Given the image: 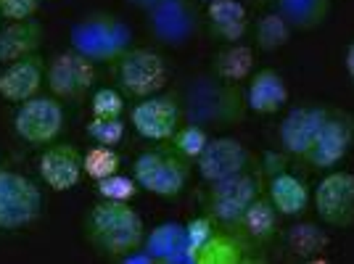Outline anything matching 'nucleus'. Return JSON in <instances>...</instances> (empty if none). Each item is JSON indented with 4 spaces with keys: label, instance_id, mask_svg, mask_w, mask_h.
Returning a JSON list of instances; mask_svg holds the SVG:
<instances>
[{
    "label": "nucleus",
    "instance_id": "423d86ee",
    "mask_svg": "<svg viewBox=\"0 0 354 264\" xmlns=\"http://www.w3.org/2000/svg\"><path fill=\"white\" fill-rule=\"evenodd\" d=\"M114 72H117V82L124 95L130 98H148L162 93L167 79H169V69L162 53L151 50V48H127L117 61H114Z\"/></svg>",
    "mask_w": 354,
    "mask_h": 264
},
{
    "label": "nucleus",
    "instance_id": "a878e982",
    "mask_svg": "<svg viewBox=\"0 0 354 264\" xmlns=\"http://www.w3.org/2000/svg\"><path fill=\"white\" fill-rule=\"evenodd\" d=\"M254 72V50L243 43H227V48L212 56V74L225 82L241 85Z\"/></svg>",
    "mask_w": 354,
    "mask_h": 264
},
{
    "label": "nucleus",
    "instance_id": "6e6552de",
    "mask_svg": "<svg viewBox=\"0 0 354 264\" xmlns=\"http://www.w3.org/2000/svg\"><path fill=\"white\" fill-rule=\"evenodd\" d=\"M148 32L167 48H183L198 32V8L193 0H159L146 8Z\"/></svg>",
    "mask_w": 354,
    "mask_h": 264
},
{
    "label": "nucleus",
    "instance_id": "c756f323",
    "mask_svg": "<svg viewBox=\"0 0 354 264\" xmlns=\"http://www.w3.org/2000/svg\"><path fill=\"white\" fill-rule=\"evenodd\" d=\"M207 143H209V132L204 127H198V124H191V122H185L183 127H177V132L172 135V146L180 153H185L188 159H193V162L204 151Z\"/></svg>",
    "mask_w": 354,
    "mask_h": 264
},
{
    "label": "nucleus",
    "instance_id": "9d476101",
    "mask_svg": "<svg viewBox=\"0 0 354 264\" xmlns=\"http://www.w3.org/2000/svg\"><path fill=\"white\" fill-rule=\"evenodd\" d=\"M130 122H133L135 132L146 140H153V143L172 140V135L183 122L180 95L177 93H156V95L140 98V103H135Z\"/></svg>",
    "mask_w": 354,
    "mask_h": 264
},
{
    "label": "nucleus",
    "instance_id": "412c9836",
    "mask_svg": "<svg viewBox=\"0 0 354 264\" xmlns=\"http://www.w3.org/2000/svg\"><path fill=\"white\" fill-rule=\"evenodd\" d=\"M43 45V24L32 19L21 21H8L6 27H0V61L11 64L16 59H24L37 53Z\"/></svg>",
    "mask_w": 354,
    "mask_h": 264
},
{
    "label": "nucleus",
    "instance_id": "f257e3e1",
    "mask_svg": "<svg viewBox=\"0 0 354 264\" xmlns=\"http://www.w3.org/2000/svg\"><path fill=\"white\" fill-rule=\"evenodd\" d=\"M183 119L198 124L204 130H230L238 127L246 114L249 103L246 93L236 82H225L214 74H198L180 93Z\"/></svg>",
    "mask_w": 354,
    "mask_h": 264
},
{
    "label": "nucleus",
    "instance_id": "e433bc0d",
    "mask_svg": "<svg viewBox=\"0 0 354 264\" xmlns=\"http://www.w3.org/2000/svg\"><path fill=\"white\" fill-rule=\"evenodd\" d=\"M130 6H138V8H151V6H156L159 0H127Z\"/></svg>",
    "mask_w": 354,
    "mask_h": 264
},
{
    "label": "nucleus",
    "instance_id": "473e14b6",
    "mask_svg": "<svg viewBox=\"0 0 354 264\" xmlns=\"http://www.w3.org/2000/svg\"><path fill=\"white\" fill-rule=\"evenodd\" d=\"M90 109H93V117L117 119V117H122V111H124V98H122L119 90L101 88V90H95Z\"/></svg>",
    "mask_w": 354,
    "mask_h": 264
},
{
    "label": "nucleus",
    "instance_id": "9b49d317",
    "mask_svg": "<svg viewBox=\"0 0 354 264\" xmlns=\"http://www.w3.org/2000/svg\"><path fill=\"white\" fill-rule=\"evenodd\" d=\"M315 211L328 227L354 225V175L341 169H328L315 188Z\"/></svg>",
    "mask_w": 354,
    "mask_h": 264
},
{
    "label": "nucleus",
    "instance_id": "39448f33",
    "mask_svg": "<svg viewBox=\"0 0 354 264\" xmlns=\"http://www.w3.org/2000/svg\"><path fill=\"white\" fill-rule=\"evenodd\" d=\"M43 214V191L14 169H0V233L30 227Z\"/></svg>",
    "mask_w": 354,
    "mask_h": 264
},
{
    "label": "nucleus",
    "instance_id": "f8f14e48",
    "mask_svg": "<svg viewBox=\"0 0 354 264\" xmlns=\"http://www.w3.org/2000/svg\"><path fill=\"white\" fill-rule=\"evenodd\" d=\"M93 82H95V64L82 53H77L74 48L56 53L45 69V85L59 101L82 98L93 88Z\"/></svg>",
    "mask_w": 354,
    "mask_h": 264
},
{
    "label": "nucleus",
    "instance_id": "393cba45",
    "mask_svg": "<svg viewBox=\"0 0 354 264\" xmlns=\"http://www.w3.org/2000/svg\"><path fill=\"white\" fill-rule=\"evenodd\" d=\"M275 11L288 21L291 30L310 32L330 19L333 0H275Z\"/></svg>",
    "mask_w": 354,
    "mask_h": 264
},
{
    "label": "nucleus",
    "instance_id": "4c0bfd02",
    "mask_svg": "<svg viewBox=\"0 0 354 264\" xmlns=\"http://www.w3.org/2000/svg\"><path fill=\"white\" fill-rule=\"evenodd\" d=\"M251 3H257V6H262V3H267V0H251Z\"/></svg>",
    "mask_w": 354,
    "mask_h": 264
},
{
    "label": "nucleus",
    "instance_id": "cd10ccee",
    "mask_svg": "<svg viewBox=\"0 0 354 264\" xmlns=\"http://www.w3.org/2000/svg\"><path fill=\"white\" fill-rule=\"evenodd\" d=\"M291 32L294 30L288 27V21H286L278 11L265 14L259 21H257V27H254L257 48H259V50H265V53H272V50H278V48H283V45H288Z\"/></svg>",
    "mask_w": 354,
    "mask_h": 264
},
{
    "label": "nucleus",
    "instance_id": "5701e85b",
    "mask_svg": "<svg viewBox=\"0 0 354 264\" xmlns=\"http://www.w3.org/2000/svg\"><path fill=\"white\" fill-rule=\"evenodd\" d=\"M207 21L214 37L225 43H241L249 32V14L241 0H212L207 3Z\"/></svg>",
    "mask_w": 354,
    "mask_h": 264
},
{
    "label": "nucleus",
    "instance_id": "72a5a7b5",
    "mask_svg": "<svg viewBox=\"0 0 354 264\" xmlns=\"http://www.w3.org/2000/svg\"><path fill=\"white\" fill-rule=\"evenodd\" d=\"M217 227H220V225L212 220L209 214H204V217H196V220L188 222V225H185V233H188V246H191V254H196V251L201 249L209 238L214 235V230H217ZM193 264H196V262H193Z\"/></svg>",
    "mask_w": 354,
    "mask_h": 264
},
{
    "label": "nucleus",
    "instance_id": "ea45409f",
    "mask_svg": "<svg viewBox=\"0 0 354 264\" xmlns=\"http://www.w3.org/2000/svg\"><path fill=\"white\" fill-rule=\"evenodd\" d=\"M0 19H3V16H0Z\"/></svg>",
    "mask_w": 354,
    "mask_h": 264
},
{
    "label": "nucleus",
    "instance_id": "0eeeda50",
    "mask_svg": "<svg viewBox=\"0 0 354 264\" xmlns=\"http://www.w3.org/2000/svg\"><path fill=\"white\" fill-rule=\"evenodd\" d=\"M209 185L212 188H209V196H207V214L220 227L238 233L241 214L262 193V180H259V175L254 169H249V172L225 177V180L209 182Z\"/></svg>",
    "mask_w": 354,
    "mask_h": 264
},
{
    "label": "nucleus",
    "instance_id": "2f4dec72",
    "mask_svg": "<svg viewBox=\"0 0 354 264\" xmlns=\"http://www.w3.org/2000/svg\"><path fill=\"white\" fill-rule=\"evenodd\" d=\"M95 185H98V196L101 198H111V201H133V196L138 193L135 177H124L119 175V172L98 180Z\"/></svg>",
    "mask_w": 354,
    "mask_h": 264
},
{
    "label": "nucleus",
    "instance_id": "4be33fe9",
    "mask_svg": "<svg viewBox=\"0 0 354 264\" xmlns=\"http://www.w3.org/2000/svg\"><path fill=\"white\" fill-rule=\"evenodd\" d=\"M278 209L272 206V201L267 196H257L246 211L241 214V222H238V235H243L251 246H267L275 235H278Z\"/></svg>",
    "mask_w": 354,
    "mask_h": 264
},
{
    "label": "nucleus",
    "instance_id": "aec40b11",
    "mask_svg": "<svg viewBox=\"0 0 354 264\" xmlns=\"http://www.w3.org/2000/svg\"><path fill=\"white\" fill-rule=\"evenodd\" d=\"M251 251H257V246H251L243 235L217 227L214 235L209 238L201 249L193 254L196 264H241L249 262Z\"/></svg>",
    "mask_w": 354,
    "mask_h": 264
},
{
    "label": "nucleus",
    "instance_id": "20e7f679",
    "mask_svg": "<svg viewBox=\"0 0 354 264\" xmlns=\"http://www.w3.org/2000/svg\"><path fill=\"white\" fill-rule=\"evenodd\" d=\"M69 43L93 64H114L130 48L133 32L119 16L95 11L74 24L69 32Z\"/></svg>",
    "mask_w": 354,
    "mask_h": 264
},
{
    "label": "nucleus",
    "instance_id": "6ab92c4d",
    "mask_svg": "<svg viewBox=\"0 0 354 264\" xmlns=\"http://www.w3.org/2000/svg\"><path fill=\"white\" fill-rule=\"evenodd\" d=\"M246 103L254 114H278L288 103V85L281 72L275 69H259L251 74L246 88Z\"/></svg>",
    "mask_w": 354,
    "mask_h": 264
},
{
    "label": "nucleus",
    "instance_id": "2eb2a0df",
    "mask_svg": "<svg viewBox=\"0 0 354 264\" xmlns=\"http://www.w3.org/2000/svg\"><path fill=\"white\" fill-rule=\"evenodd\" d=\"M330 109L325 106H296L283 117L281 127H278V138H281L283 151H288L291 156H304L312 140L317 138V132L323 130V124L330 119Z\"/></svg>",
    "mask_w": 354,
    "mask_h": 264
},
{
    "label": "nucleus",
    "instance_id": "7ed1b4c3",
    "mask_svg": "<svg viewBox=\"0 0 354 264\" xmlns=\"http://www.w3.org/2000/svg\"><path fill=\"white\" fill-rule=\"evenodd\" d=\"M191 169L193 159L169 143L143 151L133 164V177L140 191L153 193L159 198H177L191 180Z\"/></svg>",
    "mask_w": 354,
    "mask_h": 264
},
{
    "label": "nucleus",
    "instance_id": "4468645a",
    "mask_svg": "<svg viewBox=\"0 0 354 264\" xmlns=\"http://www.w3.org/2000/svg\"><path fill=\"white\" fill-rule=\"evenodd\" d=\"M354 140V122L349 117H344L339 111H333L330 119L323 124V130L317 132V138L312 140V146L307 148V153L301 156V162H307L312 169H333L344 162V156L349 153Z\"/></svg>",
    "mask_w": 354,
    "mask_h": 264
},
{
    "label": "nucleus",
    "instance_id": "7c9ffc66",
    "mask_svg": "<svg viewBox=\"0 0 354 264\" xmlns=\"http://www.w3.org/2000/svg\"><path fill=\"white\" fill-rule=\"evenodd\" d=\"M85 132H88V138H93V143L114 148L119 140L124 138V122H122V117H117V119L93 117L88 122Z\"/></svg>",
    "mask_w": 354,
    "mask_h": 264
},
{
    "label": "nucleus",
    "instance_id": "ddd939ff",
    "mask_svg": "<svg viewBox=\"0 0 354 264\" xmlns=\"http://www.w3.org/2000/svg\"><path fill=\"white\" fill-rule=\"evenodd\" d=\"M196 167H198V175L207 182H217L225 177L257 169L254 153L236 138H209L204 151L196 156Z\"/></svg>",
    "mask_w": 354,
    "mask_h": 264
},
{
    "label": "nucleus",
    "instance_id": "a211bd4d",
    "mask_svg": "<svg viewBox=\"0 0 354 264\" xmlns=\"http://www.w3.org/2000/svg\"><path fill=\"white\" fill-rule=\"evenodd\" d=\"M140 249L148 251L153 262L193 264L188 233H185V225H180V222H162L153 230H148Z\"/></svg>",
    "mask_w": 354,
    "mask_h": 264
},
{
    "label": "nucleus",
    "instance_id": "f704fd0d",
    "mask_svg": "<svg viewBox=\"0 0 354 264\" xmlns=\"http://www.w3.org/2000/svg\"><path fill=\"white\" fill-rule=\"evenodd\" d=\"M40 8V0H0V16L8 21L32 19Z\"/></svg>",
    "mask_w": 354,
    "mask_h": 264
},
{
    "label": "nucleus",
    "instance_id": "bb28decb",
    "mask_svg": "<svg viewBox=\"0 0 354 264\" xmlns=\"http://www.w3.org/2000/svg\"><path fill=\"white\" fill-rule=\"evenodd\" d=\"M286 246L299 259H320L328 249V233L320 230L315 222H299L288 227L286 233Z\"/></svg>",
    "mask_w": 354,
    "mask_h": 264
},
{
    "label": "nucleus",
    "instance_id": "f03ea898",
    "mask_svg": "<svg viewBox=\"0 0 354 264\" xmlns=\"http://www.w3.org/2000/svg\"><path fill=\"white\" fill-rule=\"evenodd\" d=\"M82 230L90 246L114 262H122L127 254L140 249L146 238V225L130 201L111 198H101L98 204L90 206Z\"/></svg>",
    "mask_w": 354,
    "mask_h": 264
},
{
    "label": "nucleus",
    "instance_id": "b1692460",
    "mask_svg": "<svg viewBox=\"0 0 354 264\" xmlns=\"http://www.w3.org/2000/svg\"><path fill=\"white\" fill-rule=\"evenodd\" d=\"M267 198L272 201L281 217H296L310 204V188L301 177L283 169L278 175L267 177Z\"/></svg>",
    "mask_w": 354,
    "mask_h": 264
},
{
    "label": "nucleus",
    "instance_id": "dca6fc26",
    "mask_svg": "<svg viewBox=\"0 0 354 264\" xmlns=\"http://www.w3.org/2000/svg\"><path fill=\"white\" fill-rule=\"evenodd\" d=\"M37 172H40L43 182L50 191H72L74 185L80 182V177L85 175L82 153L72 143H50V146H45L43 156L37 162Z\"/></svg>",
    "mask_w": 354,
    "mask_h": 264
},
{
    "label": "nucleus",
    "instance_id": "1a4fd4ad",
    "mask_svg": "<svg viewBox=\"0 0 354 264\" xmlns=\"http://www.w3.org/2000/svg\"><path fill=\"white\" fill-rule=\"evenodd\" d=\"M14 130L30 146H50L64 130V106L53 95H35L30 101L19 103V111L14 114Z\"/></svg>",
    "mask_w": 354,
    "mask_h": 264
},
{
    "label": "nucleus",
    "instance_id": "f3484780",
    "mask_svg": "<svg viewBox=\"0 0 354 264\" xmlns=\"http://www.w3.org/2000/svg\"><path fill=\"white\" fill-rule=\"evenodd\" d=\"M45 69L48 66L40 53L6 64V69L0 72V98L11 103H24L35 98L45 82Z\"/></svg>",
    "mask_w": 354,
    "mask_h": 264
},
{
    "label": "nucleus",
    "instance_id": "c9c22d12",
    "mask_svg": "<svg viewBox=\"0 0 354 264\" xmlns=\"http://www.w3.org/2000/svg\"><path fill=\"white\" fill-rule=\"evenodd\" d=\"M344 66H346V74H349V79L354 82V40L349 43V48H346V56H344Z\"/></svg>",
    "mask_w": 354,
    "mask_h": 264
},
{
    "label": "nucleus",
    "instance_id": "c85d7f7f",
    "mask_svg": "<svg viewBox=\"0 0 354 264\" xmlns=\"http://www.w3.org/2000/svg\"><path fill=\"white\" fill-rule=\"evenodd\" d=\"M119 164H122V159L111 146H95L90 148L88 153H82V169L95 182L109 175H117Z\"/></svg>",
    "mask_w": 354,
    "mask_h": 264
},
{
    "label": "nucleus",
    "instance_id": "58836bf2",
    "mask_svg": "<svg viewBox=\"0 0 354 264\" xmlns=\"http://www.w3.org/2000/svg\"><path fill=\"white\" fill-rule=\"evenodd\" d=\"M201 3H212V0H201Z\"/></svg>",
    "mask_w": 354,
    "mask_h": 264
}]
</instances>
